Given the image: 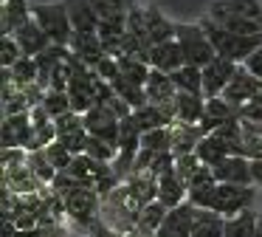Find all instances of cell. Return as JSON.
<instances>
[{
    "instance_id": "1",
    "label": "cell",
    "mask_w": 262,
    "mask_h": 237,
    "mask_svg": "<svg viewBox=\"0 0 262 237\" xmlns=\"http://www.w3.org/2000/svg\"><path fill=\"white\" fill-rule=\"evenodd\" d=\"M194 209H209L223 218H237L243 212H251L256 203V189L254 186H231V184H211L192 189L186 198Z\"/></svg>"
},
{
    "instance_id": "2",
    "label": "cell",
    "mask_w": 262,
    "mask_h": 237,
    "mask_svg": "<svg viewBox=\"0 0 262 237\" xmlns=\"http://www.w3.org/2000/svg\"><path fill=\"white\" fill-rule=\"evenodd\" d=\"M206 17L234 34H262V0H211Z\"/></svg>"
},
{
    "instance_id": "3",
    "label": "cell",
    "mask_w": 262,
    "mask_h": 237,
    "mask_svg": "<svg viewBox=\"0 0 262 237\" xmlns=\"http://www.w3.org/2000/svg\"><path fill=\"white\" fill-rule=\"evenodd\" d=\"M31 14L54 45L68 48L71 40H74V23H71V14L62 0H40V3L31 6Z\"/></svg>"
},
{
    "instance_id": "4",
    "label": "cell",
    "mask_w": 262,
    "mask_h": 237,
    "mask_svg": "<svg viewBox=\"0 0 262 237\" xmlns=\"http://www.w3.org/2000/svg\"><path fill=\"white\" fill-rule=\"evenodd\" d=\"M175 40L186 56V65L206 68L209 62H214L217 51L200 23H175Z\"/></svg>"
},
{
    "instance_id": "5",
    "label": "cell",
    "mask_w": 262,
    "mask_h": 237,
    "mask_svg": "<svg viewBox=\"0 0 262 237\" xmlns=\"http://www.w3.org/2000/svg\"><path fill=\"white\" fill-rule=\"evenodd\" d=\"M57 141L65 147V150H71L74 155H85V147H88V139H91V133H88L85 127V118L79 116V113H65V116H59L57 122Z\"/></svg>"
},
{
    "instance_id": "6",
    "label": "cell",
    "mask_w": 262,
    "mask_h": 237,
    "mask_svg": "<svg viewBox=\"0 0 262 237\" xmlns=\"http://www.w3.org/2000/svg\"><path fill=\"white\" fill-rule=\"evenodd\" d=\"M243 65L231 60H223V56H214V62L203 68V96L206 99H217V96L226 93V88L231 85V79L237 76V71Z\"/></svg>"
},
{
    "instance_id": "7",
    "label": "cell",
    "mask_w": 262,
    "mask_h": 237,
    "mask_svg": "<svg viewBox=\"0 0 262 237\" xmlns=\"http://www.w3.org/2000/svg\"><path fill=\"white\" fill-rule=\"evenodd\" d=\"M259 96H262V79H256L254 73H248L245 68H239L237 76L231 79V85H228L226 93H223V99H226L231 107L243 110L245 105L256 102Z\"/></svg>"
},
{
    "instance_id": "8",
    "label": "cell",
    "mask_w": 262,
    "mask_h": 237,
    "mask_svg": "<svg viewBox=\"0 0 262 237\" xmlns=\"http://www.w3.org/2000/svg\"><path fill=\"white\" fill-rule=\"evenodd\" d=\"M85 127L93 139H102V141H110V144L119 147V133H121V118H116L113 113L107 110L104 105H96L91 113H85Z\"/></svg>"
},
{
    "instance_id": "9",
    "label": "cell",
    "mask_w": 262,
    "mask_h": 237,
    "mask_svg": "<svg viewBox=\"0 0 262 237\" xmlns=\"http://www.w3.org/2000/svg\"><path fill=\"white\" fill-rule=\"evenodd\" d=\"M141 17H144V34H147L149 48L175 40V20H169L158 6H141Z\"/></svg>"
},
{
    "instance_id": "10",
    "label": "cell",
    "mask_w": 262,
    "mask_h": 237,
    "mask_svg": "<svg viewBox=\"0 0 262 237\" xmlns=\"http://www.w3.org/2000/svg\"><path fill=\"white\" fill-rule=\"evenodd\" d=\"M31 6L34 3H29V0H3V6H0V37H12L26 23L34 20Z\"/></svg>"
},
{
    "instance_id": "11",
    "label": "cell",
    "mask_w": 262,
    "mask_h": 237,
    "mask_svg": "<svg viewBox=\"0 0 262 237\" xmlns=\"http://www.w3.org/2000/svg\"><path fill=\"white\" fill-rule=\"evenodd\" d=\"M149 68L152 71H161V73H175L181 71L183 65H186V56H183L181 45H178V40H169V43H161V45H152L149 48Z\"/></svg>"
},
{
    "instance_id": "12",
    "label": "cell",
    "mask_w": 262,
    "mask_h": 237,
    "mask_svg": "<svg viewBox=\"0 0 262 237\" xmlns=\"http://www.w3.org/2000/svg\"><path fill=\"white\" fill-rule=\"evenodd\" d=\"M194 212L198 209L192 203H181V206L169 209L166 220L161 223V229L155 231V237H192V226H194Z\"/></svg>"
},
{
    "instance_id": "13",
    "label": "cell",
    "mask_w": 262,
    "mask_h": 237,
    "mask_svg": "<svg viewBox=\"0 0 262 237\" xmlns=\"http://www.w3.org/2000/svg\"><path fill=\"white\" fill-rule=\"evenodd\" d=\"M71 54L76 56V60L82 62V65L93 68L96 71L99 65H102L104 56H110L107 51H104L102 40H99V34H74V40H71Z\"/></svg>"
},
{
    "instance_id": "14",
    "label": "cell",
    "mask_w": 262,
    "mask_h": 237,
    "mask_svg": "<svg viewBox=\"0 0 262 237\" xmlns=\"http://www.w3.org/2000/svg\"><path fill=\"white\" fill-rule=\"evenodd\" d=\"M172 113H175V124H194V127H200V122L206 116V96L181 93L178 90L175 102H172Z\"/></svg>"
},
{
    "instance_id": "15",
    "label": "cell",
    "mask_w": 262,
    "mask_h": 237,
    "mask_svg": "<svg viewBox=\"0 0 262 237\" xmlns=\"http://www.w3.org/2000/svg\"><path fill=\"white\" fill-rule=\"evenodd\" d=\"M217 184H231V186H251V161L245 155H228L223 164H217L214 169Z\"/></svg>"
},
{
    "instance_id": "16",
    "label": "cell",
    "mask_w": 262,
    "mask_h": 237,
    "mask_svg": "<svg viewBox=\"0 0 262 237\" xmlns=\"http://www.w3.org/2000/svg\"><path fill=\"white\" fill-rule=\"evenodd\" d=\"M12 37H14V43L20 45L23 56H31V60H37V56H40V54H46V51L54 45L51 40L46 37V31H42V28L37 26L34 20H31V23H26V26L20 28V31H14Z\"/></svg>"
},
{
    "instance_id": "17",
    "label": "cell",
    "mask_w": 262,
    "mask_h": 237,
    "mask_svg": "<svg viewBox=\"0 0 262 237\" xmlns=\"http://www.w3.org/2000/svg\"><path fill=\"white\" fill-rule=\"evenodd\" d=\"M186 198H189V189L183 184V178L175 172V167L169 172L158 175V195H155V201H161L166 209H175L181 203H186Z\"/></svg>"
},
{
    "instance_id": "18",
    "label": "cell",
    "mask_w": 262,
    "mask_h": 237,
    "mask_svg": "<svg viewBox=\"0 0 262 237\" xmlns=\"http://www.w3.org/2000/svg\"><path fill=\"white\" fill-rule=\"evenodd\" d=\"M234 118H239V110L228 105L223 96H217V99H206V116H203V122H200V130L209 135V133H214V130H220L223 124L234 122Z\"/></svg>"
},
{
    "instance_id": "19",
    "label": "cell",
    "mask_w": 262,
    "mask_h": 237,
    "mask_svg": "<svg viewBox=\"0 0 262 237\" xmlns=\"http://www.w3.org/2000/svg\"><path fill=\"white\" fill-rule=\"evenodd\" d=\"M74 23V34H96L99 31V14L91 0H62Z\"/></svg>"
},
{
    "instance_id": "20",
    "label": "cell",
    "mask_w": 262,
    "mask_h": 237,
    "mask_svg": "<svg viewBox=\"0 0 262 237\" xmlns=\"http://www.w3.org/2000/svg\"><path fill=\"white\" fill-rule=\"evenodd\" d=\"M133 118L138 122V127L144 130V133H152V130H166L175 124V113H172V107H164V105H144L138 107L136 113H133Z\"/></svg>"
},
{
    "instance_id": "21",
    "label": "cell",
    "mask_w": 262,
    "mask_h": 237,
    "mask_svg": "<svg viewBox=\"0 0 262 237\" xmlns=\"http://www.w3.org/2000/svg\"><path fill=\"white\" fill-rule=\"evenodd\" d=\"M144 90H147L149 105H164V107H172V102H175V96H178V88H175V82H172V76L169 73H161V71L149 73Z\"/></svg>"
},
{
    "instance_id": "22",
    "label": "cell",
    "mask_w": 262,
    "mask_h": 237,
    "mask_svg": "<svg viewBox=\"0 0 262 237\" xmlns=\"http://www.w3.org/2000/svg\"><path fill=\"white\" fill-rule=\"evenodd\" d=\"M99 14V23H127L130 11L141 6L138 0H91Z\"/></svg>"
},
{
    "instance_id": "23",
    "label": "cell",
    "mask_w": 262,
    "mask_h": 237,
    "mask_svg": "<svg viewBox=\"0 0 262 237\" xmlns=\"http://www.w3.org/2000/svg\"><path fill=\"white\" fill-rule=\"evenodd\" d=\"M226 234V218L209 209H198L194 212V226L192 237H223Z\"/></svg>"
},
{
    "instance_id": "24",
    "label": "cell",
    "mask_w": 262,
    "mask_h": 237,
    "mask_svg": "<svg viewBox=\"0 0 262 237\" xmlns=\"http://www.w3.org/2000/svg\"><path fill=\"white\" fill-rule=\"evenodd\" d=\"M194 155H198V161L203 164V167H211L214 169L217 164H223L231 152L226 150V144H223L217 135H203L198 144V150H194Z\"/></svg>"
},
{
    "instance_id": "25",
    "label": "cell",
    "mask_w": 262,
    "mask_h": 237,
    "mask_svg": "<svg viewBox=\"0 0 262 237\" xmlns=\"http://www.w3.org/2000/svg\"><path fill=\"white\" fill-rule=\"evenodd\" d=\"M166 214H169V209H166L161 201H149L147 206L141 209L138 220H136L138 231H141V234H147V237H155V231L161 229V223L166 220Z\"/></svg>"
},
{
    "instance_id": "26",
    "label": "cell",
    "mask_w": 262,
    "mask_h": 237,
    "mask_svg": "<svg viewBox=\"0 0 262 237\" xmlns=\"http://www.w3.org/2000/svg\"><path fill=\"white\" fill-rule=\"evenodd\" d=\"M110 88H113V93L119 96L121 102H127V105L133 107V113H136L138 107L147 105V90H144L141 85H136V82H130V79H124L121 73L113 79V82H110Z\"/></svg>"
},
{
    "instance_id": "27",
    "label": "cell",
    "mask_w": 262,
    "mask_h": 237,
    "mask_svg": "<svg viewBox=\"0 0 262 237\" xmlns=\"http://www.w3.org/2000/svg\"><path fill=\"white\" fill-rule=\"evenodd\" d=\"M116 60H119V73L124 79L141 85V88L147 85L149 73H152V68H149L147 60H141V56H116Z\"/></svg>"
},
{
    "instance_id": "28",
    "label": "cell",
    "mask_w": 262,
    "mask_h": 237,
    "mask_svg": "<svg viewBox=\"0 0 262 237\" xmlns=\"http://www.w3.org/2000/svg\"><path fill=\"white\" fill-rule=\"evenodd\" d=\"M256 223H259V212L251 209L237 218H226V234L223 237H256Z\"/></svg>"
},
{
    "instance_id": "29",
    "label": "cell",
    "mask_w": 262,
    "mask_h": 237,
    "mask_svg": "<svg viewBox=\"0 0 262 237\" xmlns=\"http://www.w3.org/2000/svg\"><path fill=\"white\" fill-rule=\"evenodd\" d=\"M172 82L181 93H200L203 96V68L194 65H183L181 71L172 73Z\"/></svg>"
},
{
    "instance_id": "30",
    "label": "cell",
    "mask_w": 262,
    "mask_h": 237,
    "mask_svg": "<svg viewBox=\"0 0 262 237\" xmlns=\"http://www.w3.org/2000/svg\"><path fill=\"white\" fill-rule=\"evenodd\" d=\"M239 155H245L248 161L262 158V124L243 118V150H239Z\"/></svg>"
},
{
    "instance_id": "31",
    "label": "cell",
    "mask_w": 262,
    "mask_h": 237,
    "mask_svg": "<svg viewBox=\"0 0 262 237\" xmlns=\"http://www.w3.org/2000/svg\"><path fill=\"white\" fill-rule=\"evenodd\" d=\"M40 107L48 113V116L57 122L59 116H65V113H71V96L65 93V90H46L42 93V102Z\"/></svg>"
},
{
    "instance_id": "32",
    "label": "cell",
    "mask_w": 262,
    "mask_h": 237,
    "mask_svg": "<svg viewBox=\"0 0 262 237\" xmlns=\"http://www.w3.org/2000/svg\"><path fill=\"white\" fill-rule=\"evenodd\" d=\"M42 152H46V158L54 164V169H57V172H68V169H71V164H74V158H76L74 152H71V150H65V147L59 144V141L48 144Z\"/></svg>"
},
{
    "instance_id": "33",
    "label": "cell",
    "mask_w": 262,
    "mask_h": 237,
    "mask_svg": "<svg viewBox=\"0 0 262 237\" xmlns=\"http://www.w3.org/2000/svg\"><path fill=\"white\" fill-rule=\"evenodd\" d=\"M20 60H23V51L14 43V37H0V68L9 71V68L17 65Z\"/></svg>"
},
{
    "instance_id": "34",
    "label": "cell",
    "mask_w": 262,
    "mask_h": 237,
    "mask_svg": "<svg viewBox=\"0 0 262 237\" xmlns=\"http://www.w3.org/2000/svg\"><path fill=\"white\" fill-rule=\"evenodd\" d=\"M239 118L254 122V124H262V96L256 102H251V105H245L243 110H239Z\"/></svg>"
},
{
    "instance_id": "35",
    "label": "cell",
    "mask_w": 262,
    "mask_h": 237,
    "mask_svg": "<svg viewBox=\"0 0 262 237\" xmlns=\"http://www.w3.org/2000/svg\"><path fill=\"white\" fill-rule=\"evenodd\" d=\"M243 68H245L248 73H254L256 79H262V45L248 56V60H245V65H243Z\"/></svg>"
},
{
    "instance_id": "36",
    "label": "cell",
    "mask_w": 262,
    "mask_h": 237,
    "mask_svg": "<svg viewBox=\"0 0 262 237\" xmlns=\"http://www.w3.org/2000/svg\"><path fill=\"white\" fill-rule=\"evenodd\" d=\"M3 237H42V229H37V231H17V229H14V223L3 220Z\"/></svg>"
},
{
    "instance_id": "37",
    "label": "cell",
    "mask_w": 262,
    "mask_h": 237,
    "mask_svg": "<svg viewBox=\"0 0 262 237\" xmlns=\"http://www.w3.org/2000/svg\"><path fill=\"white\" fill-rule=\"evenodd\" d=\"M251 186H254V189H262V158L251 161Z\"/></svg>"
}]
</instances>
